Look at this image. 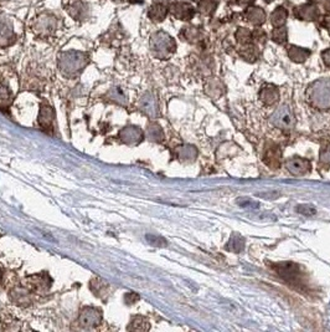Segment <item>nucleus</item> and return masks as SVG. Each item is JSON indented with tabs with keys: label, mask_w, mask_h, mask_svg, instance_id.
Returning a JSON list of instances; mask_svg holds the SVG:
<instances>
[{
	"label": "nucleus",
	"mask_w": 330,
	"mask_h": 332,
	"mask_svg": "<svg viewBox=\"0 0 330 332\" xmlns=\"http://www.w3.org/2000/svg\"><path fill=\"white\" fill-rule=\"evenodd\" d=\"M309 102L320 110L330 109V78L314 81L306 91Z\"/></svg>",
	"instance_id": "f257e3e1"
},
{
	"label": "nucleus",
	"mask_w": 330,
	"mask_h": 332,
	"mask_svg": "<svg viewBox=\"0 0 330 332\" xmlns=\"http://www.w3.org/2000/svg\"><path fill=\"white\" fill-rule=\"evenodd\" d=\"M184 37H185L188 42H196L199 39V31L197 29L195 28H188V29H184Z\"/></svg>",
	"instance_id": "4be33fe9"
},
{
	"label": "nucleus",
	"mask_w": 330,
	"mask_h": 332,
	"mask_svg": "<svg viewBox=\"0 0 330 332\" xmlns=\"http://www.w3.org/2000/svg\"><path fill=\"white\" fill-rule=\"evenodd\" d=\"M205 91L206 94L212 98H218L224 95V85L218 78L212 77L209 78L205 85Z\"/></svg>",
	"instance_id": "9b49d317"
},
{
	"label": "nucleus",
	"mask_w": 330,
	"mask_h": 332,
	"mask_svg": "<svg viewBox=\"0 0 330 332\" xmlns=\"http://www.w3.org/2000/svg\"><path fill=\"white\" fill-rule=\"evenodd\" d=\"M168 10L163 4H154L149 10V16L154 22H163L165 19Z\"/></svg>",
	"instance_id": "f3484780"
},
{
	"label": "nucleus",
	"mask_w": 330,
	"mask_h": 332,
	"mask_svg": "<svg viewBox=\"0 0 330 332\" xmlns=\"http://www.w3.org/2000/svg\"><path fill=\"white\" fill-rule=\"evenodd\" d=\"M287 17L288 11L283 7H278L277 9H274L273 13L271 14V24H272L274 28L284 26L285 22H287Z\"/></svg>",
	"instance_id": "2eb2a0df"
},
{
	"label": "nucleus",
	"mask_w": 330,
	"mask_h": 332,
	"mask_svg": "<svg viewBox=\"0 0 330 332\" xmlns=\"http://www.w3.org/2000/svg\"><path fill=\"white\" fill-rule=\"evenodd\" d=\"M245 247V239L238 234H233L230 238L229 244H227V249L231 250L233 253H241Z\"/></svg>",
	"instance_id": "a211bd4d"
},
{
	"label": "nucleus",
	"mask_w": 330,
	"mask_h": 332,
	"mask_svg": "<svg viewBox=\"0 0 330 332\" xmlns=\"http://www.w3.org/2000/svg\"><path fill=\"white\" fill-rule=\"evenodd\" d=\"M171 13L178 19L189 20L194 15V9H192L191 5L186 4V3H175L173 7H171Z\"/></svg>",
	"instance_id": "1a4fd4ad"
},
{
	"label": "nucleus",
	"mask_w": 330,
	"mask_h": 332,
	"mask_svg": "<svg viewBox=\"0 0 330 332\" xmlns=\"http://www.w3.org/2000/svg\"><path fill=\"white\" fill-rule=\"evenodd\" d=\"M177 153L180 161L188 163L194 162L197 157V150L191 144L180 146V147L177 148Z\"/></svg>",
	"instance_id": "f8f14e48"
},
{
	"label": "nucleus",
	"mask_w": 330,
	"mask_h": 332,
	"mask_svg": "<svg viewBox=\"0 0 330 332\" xmlns=\"http://www.w3.org/2000/svg\"><path fill=\"white\" fill-rule=\"evenodd\" d=\"M297 19L304 22H314L318 17V8L313 4H303L294 10Z\"/></svg>",
	"instance_id": "423d86ee"
},
{
	"label": "nucleus",
	"mask_w": 330,
	"mask_h": 332,
	"mask_svg": "<svg viewBox=\"0 0 330 332\" xmlns=\"http://www.w3.org/2000/svg\"><path fill=\"white\" fill-rule=\"evenodd\" d=\"M322 59L324 61V64H325L326 66H329V68H330V48L326 49L325 51H323Z\"/></svg>",
	"instance_id": "a878e982"
},
{
	"label": "nucleus",
	"mask_w": 330,
	"mask_h": 332,
	"mask_svg": "<svg viewBox=\"0 0 330 332\" xmlns=\"http://www.w3.org/2000/svg\"><path fill=\"white\" fill-rule=\"evenodd\" d=\"M150 48L154 55L160 59H166L175 51V42L170 35L164 31H158L150 37Z\"/></svg>",
	"instance_id": "f03ea898"
},
{
	"label": "nucleus",
	"mask_w": 330,
	"mask_h": 332,
	"mask_svg": "<svg viewBox=\"0 0 330 332\" xmlns=\"http://www.w3.org/2000/svg\"><path fill=\"white\" fill-rule=\"evenodd\" d=\"M239 55L246 61H255L258 57V49L252 43L246 44L239 49Z\"/></svg>",
	"instance_id": "dca6fc26"
},
{
	"label": "nucleus",
	"mask_w": 330,
	"mask_h": 332,
	"mask_svg": "<svg viewBox=\"0 0 330 332\" xmlns=\"http://www.w3.org/2000/svg\"><path fill=\"white\" fill-rule=\"evenodd\" d=\"M288 56L289 59L294 61V63L302 64L308 60V57L311 56V51H309L308 49L299 48V46H296V45H291L288 48Z\"/></svg>",
	"instance_id": "9d476101"
},
{
	"label": "nucleus",
	"mask_w": 330,
	"mask_h": 332,
	"mask_svg": "<svg viewBox=\"0 0 330 332\" xmlns=\"http://www.w3.org/2000/svg\"><path fill=\"white\" fill-rule=\"evenodd\" d=\"M236 39H237V42L241 44V45H246V44H250L252 42V33H251L248 29L241 28L236 31Z\"/></svg>",
	"instance_id": "aec40b11"
},
{
	"label": "nucleus",
	"mask_w": 330,
	"mask_h": 332,
	"mask_svg": "<svg viewBox=\"0 0 330 332\" xmlns=\"http://www.w3.org/2000/svg\"><path fill=\"white\" fill-rule=\"evenodd\" d=\"M285 167L293 176H304L312 171L311 162L306 161L305 158H302V157H293V158L288 159Z\"/></svg>",
	"instance_id": "20e7f679"
},
{
	"label": "nucleus",
	"mask_w": 330,
	"mask_h": 332,
	"mask_svg": "<svg viewBox=\"0 0 330 332\" xmlns=\"http://www.w3.org/2000/svg\"><path fill=\"white\" fill-rule=\"evenodd\" d=\"M13 36V28L4 16L0 15V45L8 44Z\"/></svg>",
	"instance_id": "4468645a"
},
{
	"label": "nucleus",
	"mask_w": 330,
	"mask_h": 332,
	"mask_svg": "<svg viewBox=\"0 0 330 332\" xmlns=\"http://www.w3.org/2000/svg\"><path fill=\"white\" fill-rule=\"evenodd\" d=\"M319 159L324 164H330V144L325 146V147L323 148L322 152H320Z\"/></svg>",
	"instance_id": "b1692460"
},
{
	"label": "nucleus",
	"mask_w": 330,
	"mask_h": 332,
	"mask_svg": "<svg viewBox=\"0 0 330 332\" xmlns=\"http://www.w3.org/2000/svg\"><path fill=\"white\" fill-rule=\"evenodd\" d=\"M273 267L277 270V273H278L279 275H282L283 278L287 279L289 281H294L297 276H299V269H298L296 264L283 263L273 265Z\"/></svg>",
	"instance_id": "6e6552de"
},
{
	"label": "nucleus",
	"mask_w": 330,
	"mask_h": 332,
	"mask_svg": "<svg viewBox=\"0 0 330 332\" xmlns=\"http://www.w3.org/2000/svg\"><path fill=\"white\" fill-rule=\"evenodd\" d=\"M328 30H329V34H330V20H329V25H328Z\"/></svg>",
	"instance_id": "bb28decb"
},
{
	"label": "nucleus",
	"mask_w": 330,
	"mask_h": 332,
	"mask_svg": "<svg viewBox=\"0 0 330 332\" xmlns=\"http://www.w3.org/2000/svg\"><path fill=\"white\" fill-rule=\"evenodd\" d=\"M149 132H150V138H153L154 141H162L163 139V131L158 125H154L153 127L149 128Z\"/></svg>",
	"instance_id": "5701e85b"
},
{
	"label": "nucleus",
	"mask_w": 330,
	"mask_h": 332,
	"mask_svg": "<svg viewBox=\"0 0 330 332\" xmlns=\"http://www.w3.org/2000/svg\"><path fill=\"white\" fill-rule=\"evenodd\" d=\"M270 122L279 130L288 131L296 126V116H294L293 110L289 105L282 103L274 110L270 118Z\"/></svg>",
	"instance_id": "7ed1b4c3"
},
{
	"label": "nucleus",
	"mask_w": 330,
	"mask_h": 332,
	"mask_svg": "<svg viewBox=\"0 0 330 332\" xmlns=\"http://www.w3.org/2000/svg\"><path fill=\"white\" fill-rule=\"evenodd\" d=\"M246 19L253 25H262L266 20V13L262 8L252 7L246 11Z\"/></svg>",
	"instance_id": "ddd939ff"
},
{
	"label": "nucleus",
	"mask_w": 330,
	"mask_h": 332,
	"mask_svg": "<svg viewBox=\"0 0 330 332\" xmlns=\"http://www.w3.org/2000/svg\"><path fill=\"white\" fill-rule=\"evenodd\" d=\"M281 159H282V150L279 146L274 143H268L266 146L265 153H263V161L268 167L276 170V168H278L279 164H281Z\"/></svg>",
	"instance_id": "39448f33"
},
{
	"label": "nucleus",
	"mask_w": 330,
	"mask_h": 332,
	"mask_svg": "<svg viewBox=\"0 0 330 332\" xmlns=\"http://www.w3.org/2000/svg\"><path fill=\"white\" fill-rule=\"evenodd\" d=\"M216 7H217V3L214 2V0H205V2L200 3L199 10H200V13L205 14V15H211L216 10Z\"/></svg>",
	"instance_id": "412c9836"
},
{
	"label": "nucleus",
	"mask_w": 330,
	"mask_h": 332,
	"mask_svg": "<svg viewBox=\"0 0 330 332\" xmlns=\"http://www.w3.org/2000/svg\"><path fill=\"white\" fill-rule=\"evenodd\" d=\"M259 100L265 105H273L279 101V90L274 85H266L259 91Z\"/></svg>",
	"instance_id": "0eeeda50"
},
{
	"label": "nucleus",
	"mask_w": 330,
	"mask_h": 332,
	"mask_svg": "<svg viewBox=\"0 0 330 332\" xmlns=\"http://www.w3.org/2000/svg\"><path fill=\"white\" fill-rule=\"evenodd\" d=\"M271 36H272V40L274 43L283 45V44L287 43L288 40V31L284 26H279V28H274Z\"/></svg>",
	"instance_id": "6ab92c4d"
},
{
	"label": "nucleus",
	"mask_w": 330,
	"mask_h": 332,
	"mask_svg": "<svg viewBox=\"0 0 330 332\" xmlns=\"http://www.w3.org/2000/svg\"><path fill=\"white\" fill-rule=\"evenodd\" d=\"M297 209H298V212H300V213L305 214V215L315 214V209L311 205H300V206H298Z\"/></svg>",
	"instance_id": "393cba45"
}]
</instances>
